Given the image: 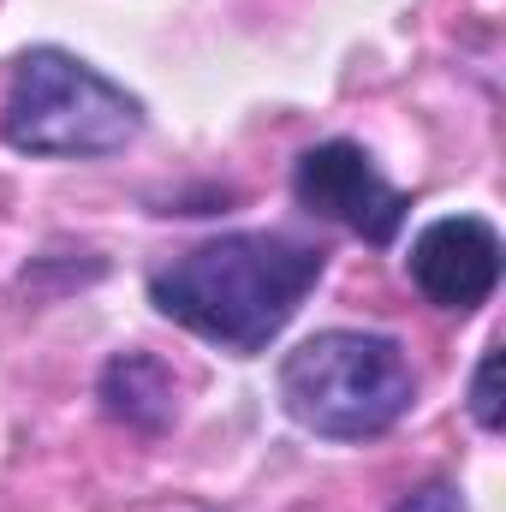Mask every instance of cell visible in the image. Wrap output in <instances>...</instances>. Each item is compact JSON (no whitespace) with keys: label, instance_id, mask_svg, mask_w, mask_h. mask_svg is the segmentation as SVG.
Wrapping results in <instances>:
<instances>
[{"label":"cell","instance_id":"cell-3","mask_svg":"<svg viewBox=\"0 0 506 512\" xmlns=\"http://www.w3.org/2000/svg\"><path fill=\"white\" fill-rule=\"evenodd\" d=\"M143 102L72 48H24L6 84L0 137L42 161H102L137 143Z\"/></svg>","mask_w":506,"mask_h":512},{"label":"cell","instance_id":"cell-7","mask_svg":"<svg viewBox=\"0 0 506 512\" xmlns=\"http://www.w3.org/2000/svg\"><path fill=\"white\" fill-rule=\"evenodd\" d=\"M471 417L483 435H501V346H489L477 358V376H471Z\"/></svg>","mask_w":506,"mask_h":512},{"label":"cell","instance_id":"cell-6","mask_svg":"<svg viewBox=\"0 0 506 512\" xmlns=\"http://www.w3.org/2000/svg\"><path fill=\"white\" fill-rule=\"evenodd\" d=\"M102 405H108V417L155 435L173 423V370L149 352H114L102 370Z\"/></svg>","mask_w":506,"mask_h":512},{"label":"cell","instance_id":"cell-8","mask_svg":"<svg viewBox=\"0 0 506 512\" xmlns=\"http://www.w3.org/2000/svg\"><path fill=\"white\" fill-rule=\"evenodd\" d=\"M393 512H465V495L453 489V483H429V489H417V495H405Z\"/></svg>","mask_w":506,"mask_h":512},{"label":"cell","instance_id":"cell-2","mask_svg":"<svg viewBox=\"0 0 506 512\" xmlns=\"http://www.w3.org/2000/svg\"><path fill=\"white\" fill-rule=\"evenodd\" d=\"M280 405L322 441H376L417 405V370L393 334L322 328L280 358Z\"/></svg>","mask_w":506,"mask_h":512},{"label":"cell","instance_id":"cell-4","mask_svg":"<svg viewBox=\"0 0 506 512\" xmlns=\"http://www.w3.org/2000/svg\"><path fill=\"white\" fill-rule=\"evenodd\" d=\"M292 197L298 209L322 215V221H340L346 233H358L364 245L387 251L411 215V197L399 185L381 179V167L370 161L364 143L352 137H328V143H310L298 161H292Z\"/></svg>","mask_w":506,"mask_h":512},{"label":"cell","instance_id":"cell-5","mask_svg":"<svg viewBox=\"0 0 506 512\" xmlns=\"http://www.w3.org/2000/svg\"><path fill=\"white\" fill-rule=\"evenodd\" d=\"M501 233L495 221L483 215H441L429 221L417 239H411V256H405V274L411 286L435 304V310H477L495 298L501 286Z\"/></svg>","mask_w":506,"mask_h":512},{"label":"cell","instance_id":"cell-1","mask_svg":"<svg viewBox=\"0 0 506 512\" xmlns=\"http://www.w3.org/2000/svg\"><path fill=\"white\" fill-rule=\"evenodd\" d=\"M322 268H328V251L304 245L292 233H268V227L221 233V239H203L185 256H173L167 268H155L149 304L173 328H185L233 358H256L304 310Z\"/></svg>","mask_w":506,"mask_h":512}]
</instances>
